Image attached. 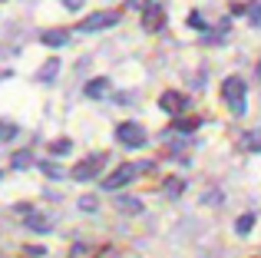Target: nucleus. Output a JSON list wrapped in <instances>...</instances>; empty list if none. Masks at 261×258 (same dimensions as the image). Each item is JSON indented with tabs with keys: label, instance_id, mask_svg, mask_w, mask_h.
I'll return each instance as SVG.
<instances>
[{
	"label": "nucleus",
	"instance_id": "9d476101",
	"mask_svg": "<svg viewBox=\"0 0 261 258\" xmlns=\"http://www.w3.org/2000/svg\"><path fill=\"white\" fill-rule=\"evenodd\" d=\"M57 73H60V60H46V66L37 73V76L43 80V83H50V80H57Z\"/></svg>",
	"mask_w": 261,
	"mask_h": 258
},
{
	"label": "nucleus",
	"instance_id": "1a4fd4ad",
	"mask_svg": "<svg viewBox=\"0 0 261 258\" xmlns=\"http://www.w3.org/2000/svg\"><path fill=\"white\" fill-rule=\"evenodd\" d=\"M40 40H43L46 46H63L66 40H70V30H43V37H40Z\"/></svg>",
	"mask_w": 261,
	"mask_h": 258
},
{
	"label": "nucleus",
	"instance_id": "9b49d317",
	"mask_svg": "<svg viewBox=\"0 0 261 258\" xmlns=\"http://www.w3.org/2000/svg\"><path fill=\"white\" fill-rule=\"evenodd\" d=\"M27 225H30L33 232H50V219H43V215H30L27 212Z\"/></svg>",
	"mask_w": 261,
	"mask_h": 258
},
{
	"label": "nucleus",
	"instance_id": "aec40b11",
	"mask_svg": "<svg viewBox=\"0 0 261 258\" xmlns=\"http://www.w3.org/2000/svg\"><path fill=\"white\" fill-rule=\"evenodd\" d=\"M245 142H248V149H255V152H258V149H261V133H251Z\"/></svg>",
	"mask_w": 261,
	"mask_h": 258
},
{
	"label": "nucleus",
	"instance_id": "f03ea898",
	"mask_svg": "<svg viewBox=\"0 0 261 258\" xmlns=\"http://www.w3.org/2000/svg\"><path fill=\"white\" fill-rule=\"evenodd\" d=\"M119 23V10H99V13H89L86 20L76 23V33H99V30H109V27Z\"/></svg>",
	"mask_w": 261,
	"mask_h": 258
},
{
	"label": "nucleus",
	"instance_id": "7ed1b4c3",
	"mask_svg": "<svg viewBox=\"0 0 261 258\" xmlns=\"http://www.w3.org/2000/svg\"><path fill=\"white\" fill-rule=\"evenodd\" d=\"M116 142L126 146V149H142L149 142V136H146V129L139 123H119L116 126Z\"/></svg>",
	"mask_w": 261,
	"mask_h": 258
},
{
	"label": "nucleus",
	"instance_id": "f8f14e48",
	"mask_svg": "<svg viewBox=\"0 0 261 258\" xmlns=\"http://www.w3.org/2000/svg\"><path fill=\"white\" fill-rule=\"evenodd\" d=\"M116 205H119L122 212H142V202L139 199H126V195H119V199H116Z\"/></svg>",
	"mask_w": 261,
	"mask_h": 258
},
{
	"label": "nucleus",
	"instance_id": "5701e85b",
	"mask_svg": "<svg viewBox=\"0 0 261 258\" xmlns=\"http://www.w3.org/2000/svg\"><path fill=\"white\" fill-rule=\"evenodd\" d=\"M142 4H146V0H129V7H142Z\"/></svg>",
	"mask_w": 261,
	"mask_h": 258
},
{
	"label": "nucleus",
	"instance_id": "4468645a",
	"mask_svg": "<svg viewBox=\"0 0 261 258\" xmlns=\"http://www.w3.org/2000/svg\"><path fill=\"white\" fill-rule=\"evenodd\" d=\"M70 149H73V142L66 139V136H63V139H57V142H50V152H53V156H66Z\"/></svg>",
	"mask_w": 261,
	"mask_h": 258
},
{
	"label": "nucleus",
	"instance_id": "423d86ee",
	"mask_svg": "<svg viewBox=\"0 0 261 258\" xmlns=\"http://www.w3.org/2000/svg\"><path fill=\"white\" fill-rule=\"evenodd\" d=\"M142 27H146L149 33H152V30H162V27H166V10L149 4L146 10H142Z\"/></svg>",
	"mask_w": 261,
	"mask_h": 258
},
{
	"label": "nucleus",
	"instance_id": "f3484780",
	"mask_svg": "<svg viewBox=\"0 0 261 258\" xmlns=\"http://www.w3.org/2000/svg\"><path fill=\"white\" fill-rule=\"evenodd\" d=\"M198 123H202V119H175V129H182V133H192V129H198Z\"/></svg>",
	"mask_w": 261,
	"mask_h": 258
},
{
	"label": "nucleus",
	"instance_id": "f257e3e1",
	"mask_svg": "<svg viewBox=\"0 0 261 258\" xmlns=\"http://www.w3.org/2000/svg\"><path fill=\"white\" fill-rule=\"evenodd\" d=\"M222 99L228 103V110L235 116H245L248 110V90H245V80L242 76H225L222 80Z\"/></svg>",
	"mask_w": 261,
	"mask_h": 258
},
{
	"label": "nucleus",
	"instance_id": "ddd939ff",
	"mask_svg": "<svg viewBox=\"0 0 261 258\" xmlns=\"http://www.w3.org/2000/svg\"><path fill=\"white\" fill-rule=\"evenodd\" d=\"M251 225H255V215L248 212V215H242V219L235 222V232H238V235H248V232H251Z\"/></svg>",
	"mask_w": 261,
	"mask_h": 258
},
{
	"label": "nucleus",
	"instance_id": "2eb2a0df",
	"mask_svg": "<svg viewBox=\"0 0 261 258\" xmlns=\"http://www.w3.org/2000/svg\"><path fill=\"white\" fill-rule=\"evenodd\" d=\"M10 139H17V126L13 123H0V142H10Z\"/></svg>",
	"mask_w": 261,
	"mask_h": 258
},
{
	"label": "nucleus",
	"instance_id": "39448f33",
	"mask_svg": "<svg viewBox=\"0 0 261 258\" xmlns=\"http://www.w3.org/2000/svg\"><path fill=\"white\" fill-rule=\"evenodd\" d=\"M139 175V166H133V162H126V166H119V169H113V172L102 179V189L106 192H116V189H122V186H129V182Z\"/></svg>",
	"mask_w": 261,
	"mask_h": 258
},
{
	"label": "nucleus",
	"instance_id": "dca6fc26",
	"mask_svg": "<svg viewBox=\"0 0 261 258\" xmlns=\"http://www.w3.org/2000/svg\"><path fill=\"white\" fill-rule=\"evenodd\" d=\"M30 162H33L30 152H13V169H27Z\"/></svg>",
	"mask_w": 261,
	"mask_h": 258
},
{
	"label": "nucleus",
	"instance_id": "20e7f679",
	"mask_svg": "<svg viewBox=\"0 0 261 258\" xmlns=\"http://www.w3.org/2000/svg\"><path fill=\"white\" fill-rule=\"evenodd\" d=\"M102 162H106V156H102V152H93V156H86L83 162H76L70 175H73L76 182H89V179H96V175H99Z\"/></svg>",
	"mask_w": 261,
	"mask_h": 258
},
{
	"label": "nucleus",
	"instance_id": "4be33fe9",
	"mask_svg": "<svg viewBox=\"0 0 261 258\" xmlns=\"http://www.w3.org/2000/svg\"><path fill=\"white\" fill-rule=\"evenodd\" d=\"M40 169H43V172H50V175H63V172H60L57 166H46V162H43V166H40Z\"/></svg>",
	"mask_w": 261,
	"mask_h": 258
},
{
	"label": "nucleus",
	"instance_id": "6ab92c4d",
	"mask_svg": "<svg viewBox=\"0 0 261 258\" xmlns=\"http://www.w3.org/2000/svg\"><path fill=\"white\" fill-rule=\"evenodd\" d=\"M96 205H99V202H96L93 195H83V199H80V209H83V212H96Z\"/></svg>",
	"mask_w": 261,
	"mask_h": 258
},
{
	"label": "nucleus",
	"instance_id": "a211bd4d",
	"mask_svg": "<svg viewBox=\"0 0 261 258\" xmlns=\"http://www.w3.org/2000/svg\"><path fill=\"white\" fill-rule=\"evenodd\" d=\"M182 189H185V182H182V179H169V182H166V192H169V195H178Z\"/></svg>",
	"mask_w": 261,
	"mask_h": 258
},
{
	"label": "nucleus",
	"instance_id": "412c9836",
	"mask_svg": "<svg viewBox=\"0 0 261 258\" xmlns=\"http://www.w3.org/2000/svg\"><path fill=\"white\" fill-rule=\"evenodd\" d=\"M63 7H70V10H80V7H83V0H63Z\"/></svg>",
	"mask_w": 261,
	"mask_h": 258
},
{
	"label": "nucleus",
	"instance_id": "0eeeda50",
	"mask_svg": "<svg viewBox=\"0 0 261 258\" xmlns=\"http://www.w3.org/2000/svg\"><path fill=\"white\" fill-rule=\"evenodd\" d=\"M185 103H189V99H185L182 93H175V90H169V93H162V96H159V106L166 113H175V116H178V110H185Z\"/></svg>",
	"mask_w": 261,
	"mask_h": 258
},
{
	"label": "nucleus",
	"instance_id": "6e6552de",
	"mask_svg": "<svg viewBox=\"0 0 261 258\" xmlns=\"http://www.w3.org/2000/svg\"><path fill=\"white\" fill-rule=\"evenodd\" d=\"M106 93H109V80H106V76L89 80V83H86V96H89V99H102Z\"/></svg>",
	"mask_w": 261,
	"mask_h": 258
}]
</instances>
